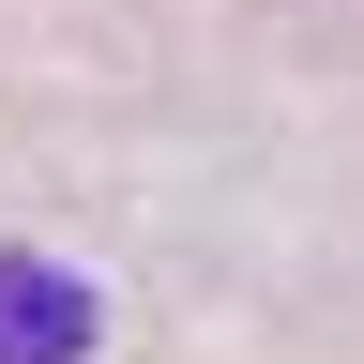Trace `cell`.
<instances>
[{
    "mask_svg": "<svg viewBox=\"0 0 364 364\" xmlns=\"http://www.w3.org/2000/svg\"><path fill=\"white\" fill-rule=\"evenodd\" d=\"M91 334H107V304H91L61 258L0 243V364H91Z\"/></svg>",
    "mask_w": 364,
    "mask_h": 364,
    "instance_id": "cell-1",
    "label": "cell"
}]
</instances>
